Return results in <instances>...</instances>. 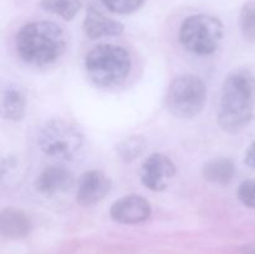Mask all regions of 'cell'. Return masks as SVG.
Returning <instances> with one entry per match:
<instances>
[{
	"mask_svg": "<svg viewBox=\"0 0 255 254\" xmlns=\"http://www.w3.org/2000/svg\"><path fill=\"white\" fill-rule=\"evenodd\" d=\"M207 100V86L201 77L184 74L176 77L166 95V106L178 119H192L203 110Z\"/></svg>",
	"mask_w": 255,
	"mask_h": 254,
	"instance_id": "cell-6",
	"label": "cell"
},
{
	"mask_svg": "<svg viewBox=\"0 0 255 254\" xmlns=\"http://www.w3.org/2000/svg\"><path fill=\"white\" fill-rule=\"evenodd\" d=\"M2 116L9 121H20L26 112V95L19 87H9L2 94Z\"/></svg>",
	"mask_w": 255,
	"mask_h": 254,
	"instance_id": "cell-13",
	"label": "cell"
},
{
	"mask_svg": "<svg viewBox=\"0 0 255 254\" xmlns=\"http://www.w3.org/2000/svg\"><path fill=\"white\" fill-rule=\"evenodd\" d=\"M243 254H255V246H246L242 248Z\"/></svg>",
	"mask_w": 255,
	"mask_h": 254,
	"instance_id": "cell-21",
	"label": "cell"
},
{
	"mask_svg": "<svg viewBox=\"0 0 255 254\" xmlns=\"http://www.w3.org/2000/svg\"><path fill=\"white\" fill-rule=\"evenodd\" d=\"M255 107V75L236 70L227 76L219 100L217 121L227 133L243 131L252 121Z\"/></svg>",
	"mask_w": 255,
	"mask_h": 254,
	"instance_id": "cell-1",
	"label": "cell"
},
{
	"mask_svg": "<svg viewBox=\"0 0 255 254\" xmlns=\"http://www.w3.org/2000/svg\"><path fill=\"white\" fill-rule=\"evenodd\" d=\"M236 174V166L233 161L224 157L211 159L203 166V177L207 181L217 184H227Z\"/></svg>",
	"mask_w": 255,
	"mask_h": 254,
	"instance_id": "cell-14",
	"label": "cell"
},
{
	"mask_svg": "<svg viewBox=\"0 0 255 254\" xmlns=\"http://www.w3.org/2000/svg\"><path fill=\"white\" fill-rule=\"evenodd\" d=\"M124 25L117 20L107 17L94 7H90L84 20V31L90 39L117 36L124 32Z\"/></svg>",
	"mask_w": 255,
	"mask_h": 254,
	"instance_id": "cell-11",
	"label": "cell"
},
{
	"mask_svg": "<svg viewBox=\"0 0 255 254\" xmlns=\"http://www.w3.org/2000/svg\"><path fill=\"white\" fill-rule=\"evenodd\" d=\"M101 1L110 11L124 15L131 14V12L138 10L144 0H101Z\"/></svg>",
	"mask_w": 255,
	"mask_h": 254,
	"instance_id": "cell-18",
	"label": "cell"
},
{
	"mask_svg": "<svg viewBox=\"0 0 255 254\" xmlns=\"http://www.w3.org/2000/svg\"><path fill=\"white\" fill-rule=\"evenodd\" d=\"M74 174L62 166H49L37 176L35 187L44 196H56L74 186Z\"/></svg>",
	"mask_w": 255,
	"mask_h": 254,
	"instance_id": "cell-10",
	"label": "cell"
},
{
	"mask_svg": "<svg viewBox=\"0 0 255 254\" xmlns=\"http://www.w3.org/2000/svg\"><path fill=\"white\" fill-rule=\"evenodd\" d=\"M85 67L95 84L111 87L126 80L131 71L132 60L128 51L122 46L102 44L87 52Z\"/></svg>",
	"mask_w": 255,
	"mask_h": 254,
	"instance_id": "cell-3",
	"label": "cell"
},
{
	"mask_svg": "<svg viewBox=\"0 0 255 254\" xmlns=\"http://www.w3.org/2000/svg\"><path fill=\"white\" fill-rule=\"evenodd\" d=\"M111 191V179L101 171H87L77 182L76 198L81 206L89 207L99 203Z\"/></svg>",
	"mask_w": 255,
	"mask_h": 254,
	"instance_id": "cell-8",
	"label": "cell"
},
{
	"mask_svg": "<svg viewBox=\"0 0 255 254\" xmlns=\"http://www.w3.org/2000/svg\"><path fill=\"white\" fill-rule=\"evenodd\" d=\"M41 6L64 20H72L81 9V0H41Z\"/></svg>",
	"mask_w": 255,
	"mask_h": 254,
	"instance_id": "cell-16",
	"label": "cell"
},
{
	"mask_svg": "<svg viewBox=\"0 0 255 254\" xmlns=\"http://www.w3.org/2000/svg\"><path fill=\"white\" fill-rule=\"evenodd\" d=\"M146 146V139L142 136L133 134V136L125 137L116 146L117 156L124 161H133V159L138 158L139 156L143 154Z\"/></svg>",
	"mask_w": 255,
	"mask_h": 254,
	"instance_id": "cell-15",
	"label": "cell"
},
{
	"mask_svg": "<svg viewBox=\"0 0 255 254\" xmlns=\"http://www.w3.org/2000/svg\"><path fill=\"white\" fill-rule=\"evenodd\" d=\"M151 204L138 194H129L117 199L111 207L112 219L122 224H138L151 216Z\"/></svg>",
	"mask_w": 255,
	"mask_h": 254,
	"instance_id": "cell-9",
	"label": "cell"
},
{
	"mask_svg": "<svg viewBox=\"0 0 255 254\" xmlns=\"http://www.w3.org/2000/svg\"><path fill=\"white\" fill-rule=\"evenodd\" d=\"M85 137L79 126L64 119H54L41 127L37 137L40 149L51 158L66 161L76 156Z\"/></svg>",
	"mask_w": 255,
	"mask_h": 254,
	"instance_id": "cell-5",
	"label": "cell"
},
{
	"mask_svg": "<svg viewBox=\"0 0 255 254\" xmlns=\"http://www.w3.org/2000/svg\"><path fill=\"white\" fill-rule=\"evenodd\" d=\"M30 229L31 223L24 212L14 207L2 209L0 216V232L2 237L9 239L24 238L29 234Z\"/></svg>",
	"mask_w": 255,
	"mask_h": 254,
	"instance_id": "cell-12",
	"label": "cell"
},
{
	"mask_svg": "<svg viewBox=\"0 0 255 254\" xmlns=\"http://www.w3.org/2000/svg\"><path fill=\"white\" fill-rule=\"evenodd\" d=\"M176 174V164L166 154L153 153L147 157L141 167V181L146 188L161 192L168 187Z\"/></svg>",
	"mask_w": 255,
	"mask_h": 254,
	"instance_id": "cell-7",
	"label": "cell"
},
{
	"mask_svg": "<svg viewBox=\"0 0 255 254\" xmlns=\"http://www.w3.org/2000/svg\"><path fill=\"white\" fill-rule=\"evenodd\" d=\"M238 199L248 208L255 209V179H247L239 186Z\"/></svg>",
	"mask_w": 255,
	"mask_h": 254,
	"instance_id": "cell-19",
	"label": "cell"
},
{
	"mask_svg": "<svg viewBox=\"0 0 255 254\" xmlns=\"http://www.w3.org/2000/svg\"><path fill=\"white\" fill-rule=\"evenodd\" d=\"M239 26L244 39L255 44V1H247L239 15Z\"/></svg>",
	"mask_w": 255,
	"mask_h": 254,
	"instance_id": "cell-17",
	"label": "cell"
},
{
	"mask_svg": "<svg viewBox=\"0 0 255 254\" xmlns=\"http://www.w3.org/2000/svg\"><path fill=\"white\" fill-rule=\"evenodd\" d=\"M224 36L223 22L208 14L186 17L179 29V40L188 51L208 56L218 50Z\"/></svg>",
	"mask_w": 255,
	"mask_h": 254,
	"instance_id": "cell-4",
	"label": "cell"
},
{
	"mask_svg": "<svg viewBox=\"0 0 255 254\" xmlns=\"http://www.w3.org/2000/svg\"><path fill=\"white\" fill-rule=\"evenodd\" d=\"M244 162L251 168H255V141L252 142L248 146L246 152V157H244Z\"/></svg>",
	"mask_w": 255,
	"mask_h": 254,
	"instance_id": "cell-20",
	"label": "cell"
},
{
	"mask_svg": "<svg viewBox=\"0 0 255 254\" xmlns=\"http://www.w3.org/2000/svg\"><path fill=\"white\" fill-rule=\"evenodd\" d=\"M15 44L22 61L32 66H47L62 56L66 36L57 24L41 20L24 25L17 32Z\"/></svg>",
	"mask_w": 255,
	"mask_h": 254,
	"instance_id": "cell-2",
	"label": "cell"
}]
</instances>
